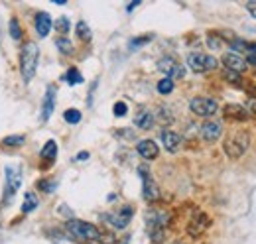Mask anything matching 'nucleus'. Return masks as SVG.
Here are the masks:
<instances>
[{"instance_id": "1", "label": "nucleus", "mask_w": 256, "mask_h": 244, "mask_svg": "<svg viewBox=\"0 0 256 244\" xmlns=\"http://www.w3.org/2000/svg\"><path fill=\"white\" fill-rule=\"evenodd\" d=\"M38 61H40V50L36 44H26L24 50H22V79L24 83H30L36 75V69H38Z\"/></svg>"}, {"instance_id": "30", "label": "nucleus", "mask_w": 256, "mask_h": 244, "mask_svg": "<svg viewBox=\"0 0 256 244\" xmlns=\"http://www.w3.org/2000/svg\"><path fill=\"white\" fill-rule=\"evenodd\" d=\"M56 30L62 32V34H67V32L71 30L69 20H67V18H60V20H56Z\"/></svg>"}, {"instance_id": "25", "label": "nucleus", "mask_w": 256, "mask_h": 244, "mask_svg": "<svg viewBox=\"0 0 256 244\" xmlns=\"http://www.w3.org/2000/svg\"><path fill=\"white\" fill-rule=\"evenodd\" d=\"M24 142H26V138H24V136H20V134L6 136V138H4V146H22Z\"/></svg>"}, {"instance_id": "16", "label": "nucleus", "mask_w": 256, "mask_h": 244, "mask_svg": "<svg viewBox=\"0 0 256 244\" xmlns=\"http://www.w3.org/2000/svg\"><path fill=\"white\" fill-rule=\"evenodd\" d=\"M22 183V176H20V170L18 168H6V185L10 187V197L18 191Z\"/></svg>"}, {"instance_id": "17", "label": "nucleus", "mask_w": 256, "mask_h": 244, "mask_svg": "<svg viewBox=\"0 0 256 244\" xmlns=\"http://www.w3.org/2000/svg\"><path fill=\"white\" fill-rule=\"evenodd\" d=\"M134 124H136L140 130H150V128L154 126V114H152L150 110L142 108V110H138V114L134 116Z\"/></svg>"}, {"instance_id": "37", "label": "nucleus", "mask_w": 256, "mask_h": 244, "mask_svg": "<svg viewBox=\"0 0 256 244\" xmlns=\"http://www.w3.org/2000/svg\"><path fill=\"white\" fill-rule=\"evenodd\" d=\"M148 40H150V38H142V40H132V42H130V46H132V48H138V44H144V42H148Z\"/></svg>"}, {"instance_id": "14", "label": "nucleus", "mask_w": 256, "mask_h": 244, "mask_svg": "<svg viewBox=\"0 0 256 244\" xmlns=\"http://www.w3.org/2000/svg\"><path fill=\"white\" fill-rule=\"evenodd\" d=\"M207 226H209V218H207V214L197 213L192 220H190V224H188V232H190L192 236H199V234H203V230H205Z\"/></svg>"}, {"instance_id": "21", "label": "nucleus", "mask_w": 256, "mask_h": 244, "mask_svg": "<svg viewBox=\"0 0 256 244\" xmlns=\"http://www.w3.org/2000/svg\"><path fill=\"white\" fill-rule=\"evenodd\" d=\"M65 81H67L69 85H79V83H83V77H81V73H79L77 69H69V71L65 73Z\"/></svg>"}, {"instance_id": "26", "label": "nucleus", "mask_w": 256, "mask_h": 244, "mask_svg": "<svg viewBox=\"0 0 256 244\" xmlns=\"http://www.w3.org/2000/svg\"><path fill=\"white\" fill-rule=\"evenodd\" d=\"M58 50H60L62 54H65V56H69V54L73 52V44H71L67 38H60V40H58Z\"/></svg>"}, {"instance_id": "3", "label": "nucleus", "mask_w": 256, "mask_h": 244, "mask_svg": "<svg viewBox=\"0 0 256 244\" xmlns=\"http://www.w3.org/2000/svg\"><path fill=\"white\" fill-rule=\"evenodd\" d=\"M67 230L73 236L83 238V240H98V236H100V230L96 228L95 224L85 222V220H77V218H71L67 222Z\"/></svg>"}, {"instance_id": "36", "label": "nucleus", "mask_w": 256, "mask_h": 244, "mask_svg": "<svg viewBox=\"0 0 256 244\" xmlns=\"http://www.w3.org/2000/svg\"><path fill=\"white\" fill-rule=\"evenodd\" d=\"M246 10L250 12L252 18H256V2H246Z\"/></svg>"}, {"instance_id": "35", "label": "nucleus", "mask_w": 256, "mask_h": 244, "mask_svg": "<svg viewBox=\"0 0 256 244\" xmlns=\"http://www.w3.org/2000/svg\"><path fill=\"white\" fill-rule=\"evenodd\" d=\"M226 79L232 81V83H238V81H240V79H238V73H232V71H226Z\"/></svg>"}, {"instance_id": "28", "label": "nucleus", "mask_w": 256, "mask_h": 244, "mask_svg": "<svg viewBox=\"0 0 256 244\" xmlns=\"http://www.w3.org/2000/svg\"><path fill=\"white\" fill-rule=\"evenodd\" d=\"M248 48H246V63H250V65H256V44H246Z\"/></svg>"}, {"instance_id": "7", "label": "nucleus", "mask_w": 256, "mask_h": 244, "mask_svg": "<svg viewBox=\"0 0 256 244\" xmlns=\"http://www.w3.org/2000/svg\"><path fill=\"white\" fill-rule=\"evenodd\" d=\"M138 172H140L142 182H144V187H142V195H144V199H146V201H156V199L160 197V189H158L156 182L152 180V176L148 174V168L142 166Z\"/></svg>"}, {"instance_id": "5", "label": "nucleus", "mask_w": 256, "mask_h": 244, "mask_svg": "<svg viewBox=\"0 0 256 244\" xmlns=\"http://www.w3.org/2000/svg\"><path fill=\"white\" fill-rule=\"evenodd\" d=\"M188 65L195 73H207V71L217 67V60L213 56H207V54H201V52H193V54L188 56Z\"/></svg>"}, {"instance_id": "39", "label": "nucleus", "mask_w": 256, "mask_h": 244, "mask_svg": "<svg viewBox=\"0 0 256 244\" xmlns=\"http://www.w3.org/2000/svg\"><path fill=\"white\" fill-rule=\"evenodd\" d=\"M138 4H140V2H130V4H128V12H130V10H134Z\"/></svg>"}, {"instance_id": "40", "label": "nucleus", "mask_w": 256, "mask_h": 244, "mask_svg": "<svg viewBox=\"0 0 256 244\" xmlns=\"http://www.w3.org/2000/svg\"><path fill=\"white\" fill-rule=\"evenodd\" d=\"M174 244H186V242H182V240H178V242H174Z\"/></svg>"}, {"instance_id": "34", "label": "nucleus", "mask_w": 256, "mask_h": 244, "mask_svg": "<svg viewBox=\"0 0 256 244\" xmlns=\"http://www.w3.org/2000/svg\"><path fill=\"white\" fill-rule=\"evenodd\" d=\"M98 240L102 244H114V234H110V232H100Z\"/></svg>"}, {"instance_id": "23", "label": "nucleus", "mask_w": 256, "mask_h": 244, "mask_svg": "<svg viewBox=\"0 0 256 244\" xmlns=\"http://www.w3.org/2000/svg\"><path fill=\"white\" fill-rule=\"evenodd\" d=\"M64 118H65V122H69V124H77V122H81V112H79L77 108H69V110L64 112Z\"/></svg>"}, {"instance_id": "13", "label": "nucleus", "mask_w": 256, "mask_h": 244, "mask_svg": "<svg viewBox=\"0 0 256 244\" xmlns=\"http://www.w3.org/2000/svg\"><path fill=\"white\" fill-rule=\"evenodd\" d=\"M162 144L170 154H176L182 146V136L174 130H164L162 132Z\"/></svg>"}, {"instance_id": "20", "label": "nucleus", "mask_w": 256, "mask_h": 244, "mask_svg": "<svg viewBox=\"0 0 256 244\" xmlns=\"http://www.w3.org/2000/svg\"><path fill=\"white\" fill-rule=\"evenodd\" d=\"M36 207H38V197H36L34 193H26V199H24L22 211H24V213H32Z\"/></svg>"}, {"instance_id": "24", "label": "nucleus", "mask_w": 256, "mask_h": 244, "mask_svg": "<svg viewBox=\"0 0 256 244\" xmlns=\"http://www.w3.org/2000/svg\"><path fill=\"white\" fill-rule=\"evenodd\" d=\"M164 238H166V234H164V226H152V228H150V240H152L154 244H160Z\"/></svg>"}, {"instance_id": "6", "label": "nucleus", "mask_w": 256, "mask_h": 244, "mask_svg": "<svg viewBox=\"0 0 256 244\" xmlns=\"http://www.w3.org/2000/svg\"><path fill=\"white\" fill-rule=\"evenodd\" d=\"M158 69H160L162 73H166V77L168 79H182L184 75H186V67L180 63V61H176L174 58H162L158 61Z\"/></svg>"}, {"instance_id": "22", "label": "nucleus", "mask_w": 256, "mask_h": 244, "mask_svg": "<svg viewBox=\"0 0 256 244\" xmlns=\"http://www.w3.org/2000/svg\"><path fill=\"white\" fill-rule=\"evenodd\" d=\"M172 91H174V81H172V79L164 77V79L158 81V92H160V94H170Z\"/></svg>"}, {"instance_id": "33", "label": "nucleus", "mask_w": 256, "mask_h": 244, "mask_svg": "<svg viewBox=\"0 0 256 244\" xmlns=\"http://www.w3.org/2000/svg\"><path fill=\"white\" fill-rule=\"evenodd\" d=\"M126 112H128L126 102H116L114 104V116H124Z\"/></svg>"}, {"instance_id": "27", "label": "nucleus", "mask_w": 256, "mask_h": 244, "mask_svg": "<svg viewBox=\"0 0 256 244\" xmlns=\"http://www.w3.org/2000/svg\"><path fill=\"white\" fill-rule=\"evenodd\" d=\"M77 36H79L81 40H85V42L91 40V30H89V26H87L85 22H79V24H77Z\"/></svg>"}, {"instance_id": "11", "label": "nucleus", "mask_w": 256, "mask_h": 244, "mask_svg": "<svg viewBox=\"0 0 256 244\" xmlns=\"http://www.w3.org/2000/svg\"><path fill=\"white\" fill-rule=\"evenodd\" d=\"M54 108H56V87L50 85L44 96V104H42V120H50V116L54 114Z\"/></svg>"}, {"instance_id": "32", "label": "nucleus", "mask_w": 256, "mask_h": 244, "mask_svg": "<svg viewBox=\"0 0 256 244\" xmlns=\"http://www.w3.org/2000/svg\"><path fill=\"white\" fill-rule=\"evenodd\" d=\"M207 42H209V48H213V50H219V48L223 46V40L217 38V36H213V34L207 38Z\"/></svg>"}, {"instance_id": "12", "label": "nucleus", "mask_w": 256, "mask_h": 244, "mask_svg": "<svg viewBox=\"0 0 256 244\" xmlns=\"http://www.w3.org/2000/svg\"><path fill=\"white\" fill-rule=\"evenodd\" d=\"M136 152L144 160H156L158 154H160V148H158V144L154 140H140L138 146H136Z\"/></svg>"}, {"instance_id": "15", "label": "nucleus", "mask_w": 256, "mask_h": 244, "mask_svg": "<svg viewBox=\"0 0 256 244\" xmlns=\"http://www.w3.org/2000/svg\"><path fill=\"white\" fill-rule=\"evenodd\" d=\"M52 28H54V22H52L50 14H48V12H40V14L36 16V32H38V36H40V38H46Z\"/></svg>"}, {"instance_id": "4", "label": "nucleus", "mask_w": 256, "mask_h": 244, "mask_svg": "<svg viewBox=\"0 0 256 244\" xmlns=\"http://www.w3.org/2000/svg\"><path fill=\"white\" fill-rule=\"evenodd\" d=\"M190 108H192L193 114L197 116H203V118H209L213 114L219 112V104L215 98H209V96H195L190 102Z\"/></svg>"}, {"instance_id": "38", "label": "nucleus", "mask_w": 256, "mask_h": 244, "mask_svg": "<svg viewBox=\"0 0 256 244\" xmlns=\"http://www.w3.org/2000/svg\"><path fill=\"white\" fill-rule=\"evenodd\" d=\"M77 160H89V152H81L77 156Z\"/></svg>"}, {"instance_id": "19", "label": "nucleus", "mask_w": 256, "mask_h": 244, "mask_svg": "<svg viewBox=\"0 0 256 244\" xmlns=\"http://www.w3.org/2000/svg\"><path fill=\"white\" fill-rule=\"evenodd\" d=\"M56 156H58V144L54 140L46 142V146L42 148V158L44 160H56Z\"/></svg>"}, {"instance_id": "2", "label": "nucleus", "mask_w": 256, "mask_h": 244, "mask_svg": "<svg viewBox=\"0 0 256 244\" xmlns=\"http://www.w3.org/2000/svg\"><path fill=\"white\" fill-rule=\"evenodd\" d=\"M248 144H250V136H248V132L240 130V132H232V134L226 136L223 148H224V154H226L228 158H240L242 154L246 152Z\"/></svg>"}, {"instance_id": "18", "label": "nucleus", "mask_w": 256, "mask_h": 244, "mask_svg": "<svg viewBox=\"0 0 256 244\" xmlns=\"http://www.w3.org/2000/svg\"><path fill=\"white\" fill-rule=\"evenodd\" d=\"M224 116H226V118L244 120V118H248V112H246V108H242L240 104H226V106H224Z\"/></svg>"}, {"instance_id": "29", "label": "nucleus", "mask_w": 256, "mask_h": 244, "mask_svg": "<svg viewBox=\"0 0 256 244\" xmlns=\"http://www.w3.org/2000/svg\"><path fill=\"white\" fill-rule=\"evenodd\" d=\"M10 36H12L14 40H20V38H22L20 24H18V20H16V18H12V20H10Z\"/></svg>"}, {"instance_id": "9", "label": "nucleus", "mask_w": 256, "mask_h": 244, "mask_svg": "<svg viewBox=\"0 0 256 244\" xmlns=\"http://www.w3.org/2000/svg\"><path fill=\"white\" fill-rule=\"evenodd\" d=\"M102 216H104V220H106L108 224H112L114 228H124V226H128V222H130L132 209H130V207H124V209H120L118 213H106V214H102Z\"/></svg>"}, {"instance_id": "10", "label": "nucleus", "mask_w": 256, "mask_h": 244, "mask_svg": "<svg viewBox=\"0 0 256 244\" xmlns=\"http://www.w3.org/2000/svg\"><path fill=\"white\" fill-rule=\"evenodd\" d=\"M223 134V124L217 120H207L205 124H201V138L207 142H215L219 140Z\"/></svg>"}, {"instance_id": "31", "label": "nucleus", "mask_w": 256, "mask_h": 244, "mask_svg": "<svg viewBox=\"0 0 256 244\" xmlns=\"http://www.w3.org/2000/svg\"><path fill=\"white\" fill-rule=\"evenodd\" d=\"M38 185H40V187H42V191H46V193H52V191L58 187V183L52 182V180H42Z\"/></svg>"}, {"instance_id": "41", "label": "nucleus", "mask_w": 256, "mask_h": 244, "mask_svg": "<svg viewBox=\"0 0 256 244\" xmlns=\"http://www.w3.org/2000/svg\"><path fill=\"white\" fill-rule=\"evenodd\" d=\"M120 244H128V242H120Z\"/></svg>"}, {"instance_id": "8", "label": "nucleus", "mask_w": 256, "mask_h": 244, "mask_svg": "<svg viewBox=\"0 0 256 244\" xmlns=\"http://www.w3.org/2000/svg\"><path fill=\"white\" fill-rule=\"evenodd\" d=\"M223 65L226 67V71H232V73H244L248 69V63L242 60L236 52H228L223 56Z\"/></svg>"}]
</instances>
